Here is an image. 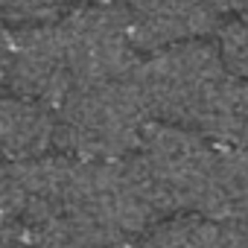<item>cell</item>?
I'll list each match as a JSON object with an SVG mask.
<instances>
[{
    "mask_svg": "<svg viewBox=\"0 0 248 248\" xmlns=\"http://www.w3.org/2000/svg\"><path fill=\"white\" fill-rule=\"evenodd\" d=\"M135 73L76 85L56 105V149L85 161L129 158L155 123Z\"/></svg>",
    "mask_w": 248,
    "mask_h": 248,
    "instance_id": "cell-1",
    "label": "cell"
},
{
    "mask_svg": "<svg viewBox=\"0 0 248 248\" xmlns=\"http://www.w3.org/2000/svg\"><path fill=\"white\" fill-rule=\"evenodd\" d=\"M138 85L155 123L199 129L202 117L231 79L219 47L199 41L155 50L138 64Z\"/></svg>",
    "mask_w": 248,
    "mask_h": 248,
    "instance_id": "cell-2",
    "label": "cell"
},
{
    "mask_svg": "<svg viewBox=\"0 0 248 248\" xmlns=\"http://www.w3.org/2000/svg\"><path fill=\"white\" fill-rule=\"evenodd\" d=\"M213 146V140L187 126L152 123L146 129L129 161L158 213H196Z\"/></svg>",
    "mask_w": 248,
    "mask_h": 248,
    "instance_id": "cell-3",
    "label": "cell"
},
{
    "mask_svg": "<svg viewBox=\"0 0 248 248\" xmlns=\"http://www.w3.org/2000/svg\"><path fill=\"white\" fill-rule=\"evenodd\" d=\"M196 213L216 222L248 225V146H213Z\"/></svg>",
    "mask_w": 248,
    "mask_h": 248,
    "instance_id": "cell-4",
    "label": "cell"
},
{
    "mask_svg": "<svg viewBox=\"0 0 248 248\" xmlns=\"http://www.w3.org/2000/svg\"><path fill=\"white\" fill-rule=\"evenodd\" d=\"M138 248H248V225H231L190 213L172 222H155Z\"/></svg>",
    "mask_w": 248,
    "mask_h": 248,
    "instance_id": "cell-5",
    "label": "cell"
},
{
    "mask_svg": "<svg viewBox=\"0 0 248 248\" xmlns=\"http://www.w3.org/2000/svg\"><path fill=\"white\" fill-rule=\"evenodd\" d=\"M207 140L222 146H248V79L231 76L219 91L199 129Z\"/></svg>",
    "mask_w": 248,
    "mask_h": 248,
    "instance_id": "cell-6",
    "label": "cell"
},
{
    "mask_svg": "<svg viewBox=\"0 0 248 248\" xmlns=\"http://www.w3.org/2000/svg\"><path fill=\"white\" fill-rule=\"evenodd\" d=\"M216 47H219V56H222L228 73L248 79V18L231 21L228 27H219Z\"/></svg>",
    "mask_w": 248,
    "mask_h": 248,
    "instance_id": "cell-7",
    "label": "cell"
},
{
    "mask_svg": "<svg viewBox=\"0 0 248 248\" xmlns=\"http://www.w3.org/2000/svg\"><path fill=\"white\" fill-rule=\"evenodd\" d=\"M213 6L222 18H231V21L248 18V0H213Z\"/></svg>",
    "mask_w": 248,
    "mask_h": 248,
    "instance_id": "cell-8",
    "label": "cell"
}]
</instances>
